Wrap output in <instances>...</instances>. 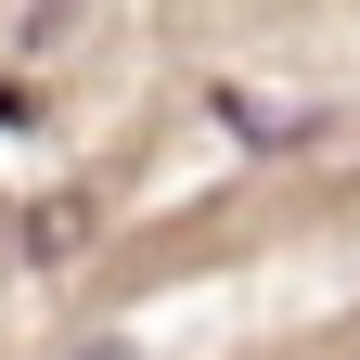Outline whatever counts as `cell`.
Listing matches in <instances>:
<instances>
[{"instance_id": "1", "label": "cell", "mask_w": 360, "mask_h": 360, "mask_svg": "<svg viewBox=\"0 0 360 360\" xmlns=\"http://www.w3.org/2000/svg\"><path fill=\"white\" fill-rule=\"evenodd\" d=\"M65 360H129V347H116V335H90V347H65Z\"/></svg>"}]
</instances>
